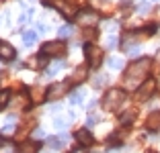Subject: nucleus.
Masks as SVG:
<instances>
[{
	"label": "nucleus",
	"instance_id": "26",
	"mask_svg": "<svg viewBox=\"0 0 160 153\" xmlns=\"http://www.w3.org/2000/svg\"><path fill=\"white\" fill-rule=\"evenodd\" d=\"M140 49H142L140 45H133V47H127V49H125V53H127L129 57H136L138 53H140Z\"/></svg>",
	"mask_w": 160,
	"mask_h": 153
},
{
	"label": "nucleus",
	"instance_id": "9",
	"mask_svg": "<svg viewBox=\"0 0 160 153\" xmlns=\"http://www.w3.org/2000/svg\"><path fill=\"white\" fill-rule=\"evenodd\" d=\"M76 141H80V145H84V147H90L94 145V135L88 129H80L76 131Z\"/></svg>",
	"mask_w": 160,
	"mask_h": 153
},
{
	"label": "nucleus",
	"instance_id": "17",
	"mask_svg": "<svg viewBox=\"0 0 160 153\" xmlns=\"http://www.w3.org/2000/svg\"><path fill=\"white\" fill-rule=\"evenodd\" d=\"M133 116H136V114H133L132 110H127V112H123V114L119 116V123H121L123 127H127V125H132V121H133Z\"/></svg>",
	"mask_w": 160,
	"mask_h": 153
},
{
	"label": "nucleus",
	"instance_id": "15",
	"mask_svg": "<svg viewBox=\"0 0 160 153\" xmlns=\"http://www.w3.org/2000/svg\"><path fill=\"white\" fill-rule=\"evenodd\" d=\"M10 98H12V92H10V90H0V110L8 106Z\"/></svg>",
	"mask_w": 160,
	"mask_h": 153
},
{
	"label": "nucleus",
	"instance_id": "31",
	"mask_svg": "<svg viewBox=\"0 0 160 153\" xmlns=\"http://www.w3.org/2000/svg\"><path fill=\"white\" fill-rule=\"evenodd\" d=\"M37 33H45V25H43V23L37 25Z\"/></svg>",
	"mask_w": 160,
	"mask_h": 153
},
{
	"label": "nucleus",
	"instance_id": "11",
	"mask_svg": "<svg viewBox=\"0 0 160 153\" xmlns=\"http://www.w3.org/2000/svg\"><path fill=\"white\" fill-rule=\"evenodd\" d=\"M84 98H86V94H84V90L82 88H76V90H72L70 92V96H68V100H70V104H82L84 102Z\"/></svg>",
	"mask_w": 160,
	"mask_h": 153
},
{
	"label": "nucleus",
	"instance_id": "29",
	"mask_svg": "<svg viewBox=\"0 0 160 153\" xmlns=\"http://www.w3.org/2000/svg\"><path fill=\"white\" fill-rule=\"evenodd\" d=\"M70 153H88V151H86V147H84V145H78V147H76V149H72Z\"/></svg>",
	"mask_w": 160,
	"mask_h": 153
},
{
	"label": "nucleus",
	"instance_id": "23",
	"mask_svg": "<svg viewBox=\"0 0 160 153\" xmlns=\"http://www.w3.org/2000/svg\"><path fill=\"white\" fill-rule=\"evenodd\" d=\"M156 31H158V25H156V23H152V25H148V27H144V33H146L148 37L156 35Z\"/></svg>",
	"mask_w": 160,
	"mask_h": 153
},
{
	"label": "nucleus",
	"instance_id": "4",
	"mask_svg": "<svg viewBox=\"0 0 160 153\" xmlns=\"http://www.w3.org/2000/svg\"><path fill=\"white\" fill-rule=\"evenodd\" d=\"M82 51H84V59H86V63H88L90 67H97V65L101 63V57H103V55H101L99 47L86 43V45H82Z\"/></svg>",
	"mask_w": 160,
	"mask_h": 153
},
{
	"label": "nucleus",
	"instance_id": "8",
	"mask_svg": "<svg viewBox=\"0 0 160 153\" xmlns=\"http://www.w3.org/2000/svg\"><path fill=\"white\" fill-rule=\"evenodd\" d=\"M17 57V49H14L10 43L0 41V59L2 61H12Z\"/></svg>",
	"mask_w": 160,
	"mask_h": 153
},
{
	"label": "nucleus",
	"instance_id": "16",
	"mask_svg": "<svg viewBox=\"0 0 160 153\" xmlns=\"http://www.w3.org/2000/svg\"><path fill=\"white\" fill-rule=\"evenodd\" d=\"M39 149V143H33V145H19L17 147V153H37Z\"/></svg>",
	"mask_w": 160,
	"mask_h": 153
},
{
	"label": "nucleus",
	"instance_id": "3",
	"mask_svg": "<svg viewBox=\"0 0 160 153\" xmlns=\"http://www.w3.org/2000/svg\"><path fill=\"white\" fill-rule=\"evenodd\" d=\"M41 53H45L47 57H58V59H62V57H64V53H66V45H64L62 41L45 43V45L41 47Z\"/></svg>",
	"mask_w": 160,
	"mask_h": 153
},
{
	"label": "nucleus",
	"instance_id": "7",
	"mask_svg": "<svg viewBox=\"0 0 160 153\" xmlns=\"http://www.w3.org/2000/svg\"><path fill=\"white\" fill-rule=\"evenodd\" d=\"M99 19L101 16L94 12V10H80L78 12V21L82 25H86V27H92L94 23H99Z\"/></svg>",
	"mask_w": 160,
	"mask_h": 153
},
{
	"label": "nucleus",
	"instance_id": "6",
	"mask_svg": "<svg viewBox=\"0 0 160 153\" xmlns=\"http://www.w3.org/2000/svg\"><path fill=\"white\" fill-rule=\"evenodd\" d=\"M68 86L64 82H58V84H49V88L45 90V98L47 100H56V98H60L62 94H66Z\"/></svg>",
	"mask_w": 160,
	"mask_h": 153
},
{
	"label": "nucleus",
	"instance_id": "32",
	"mask_svg": "<svg viewBox=\"0 0 160 153\" xmlns=\"http://www.w3.org/2000/svg\"><path fill=\"white\" fill-rule=\"evenodd\" d=\"M0 145H2V133H0Z\"/></svg>",
	"mask_w": 160,
	"mask_h": 153
},
{
	"label": "nucleus",
	"instance_id": "20",
	"mask_svg": "<svg viewBox=\"0 0 160 153\" xmlns=\"http://www.w3.org/2000/svg\"><path fill=\"white\" fill-rule=\"evenodd\" d=\"M109 67H111V70H121L123 67V59L121 57H111V59H109Z\"/></svg>",
	"mask_w": 160,
	"mask_h": 153
},
{
	"label": "nucleus",
	"instance_id": "19",
	"mask_svg": "<svg viewBox=\"0 0 160 153\" xmlns=\"http://www.w3.org/2000/svg\"><path fill=\"white\" fill-rule=\"evenodd\" d=\"M105 84H107V76L105 74H99V76L92 78V86L94 88H101V86H105Z\"/></svg>",
	"mask_w": 160,
	"mask_h": 153
},
{
	"label": "nucleus",
	"instance_id": "24",
	"mask_svg": "<svg viewBox=\"0 0 160 153\" xmlns=\"http://www.w3.org/2000/svg\"><path fill=\"white\" fill-rule=\"evenodd\" d=\"M117 43H119V39H117V37L109 35V37H107V45H105V47H107V49H113V47H117Z\"/></svg>",
	"mask_w": 160,
	"mask_h": 153
},
{
	"label": "nucleus",
	"instance_id": "13",
	"mask_svg": "<svg viewBox=\"0 0 160 153\" xmlns=\"http://www.w3.org/2000/svg\"><path fill=\"white\" fill-rule=\"evenodd\" d=\"M146 127L148 129H160V110H154V112H150L148 114V118H146Z\"/></svg>",
	"mask_w": 160,
	"mask_h": 153
},
{
	"label": "nucleus",
	"instance_id": "18",
	"mask_svg": "<svg viewBox=\"0 0 160 153\" xmlns=\"http://www.w3.org/2000/svg\"><path fill=\"white\" fill-rule=\"evenodd\" d=\"M72 27L70 25H62L60 29H58V35H60V39H66V37H72Z\"/></svg>",
	"mask_w": 160,
	"mask_h": 153
},
{
	"label": "nucleus",
	"instance_id": "10",
	"mask_svg": "<svg viewBox=\"0 0 160 153\" xmlns=\"http://www.w3.org/2000/svg\"><path fill=\"white\" fill-rule=\"evenodd\" d=\"M47 143H49V147L52 149H64L68 143V135H60V137H49L47 139Z\"/></svg>",
	"mask_w": 160,
	"mask_h": 153
},
{
	"label": "nucleus",
	"instance_id": "22",
	"mask_svg": "<svg viewBox=\"0 0 160 153\" xmlns=\"http://www.w3.org/2000/svg\"><path fill=\"white\" fill-rule=\"evenodd\" d=\"M14 121H17V116L10 114L8 118H6V125H4V129H2V131H4V133H10V131L14 129Z\"/></svg>",
	"mask_w": 160,
	"mask_h": 153
},
{
	"label": "nucleus",
	"instance_id": "5",
	"mask_svg": "<svg viewBox=\"0 0 160 153\" xmlns=\"http://www.w3.org/2000/svg\"><path fill=\"white\" fill-rule=\"evenodd\" d=\"M154 92H156V80L148 78V80H144L142 86L136 90V98H138V100H148Z\"/></svg>",
	"mask_w": 160,
	"mask_h": 153
},
{
	"label": "nucleus",
	"instance_id": "34",
	"mask_svg": "<svg viewBox=\"0 0 160 153\" xmlns=\"http://www.w3.org/2000/svg\"><path fill=\"white\" fill-rule=\"evenodd\" d=\"M0 80H2V74H0Z\"/></svg>",
	"mask_w": 160,
	"mask_h": 153
},
{
	"label": "nucleus",
	"instance_id": "33",
	"mask_svg": "<svg viewBox=\"0 0 160 153\" xmlns=\"http://www.w3.org/2000/svg\"><path fill=\"white\" fill-rule=\"evenodd\" d=\"M148 153H156V151H148Z\"/></svg>",
	"mask_w": 160,
	"mask_h": 153
},
{
	"label": "nucleus",
	"instance_id": "25",
	"mask_svg": "<svg viewBox=\"0 0 160 153\" xmlns=\"http://www.w3.org/2000/svg\"><path fill=\"white\" fill-rule=\"evenodd\" d=\"M31 16H33V8H27V10H25L23 14H21V19H19V23H27V21L31 19Z\"/></svg>",
	"mask_w": 160,
	"mask_h": 153
},
{
	"label": "nucleus",
	"instance_id": "14",
	"mask_svg": "<svg viewBox=\"0 0 160 153\" xmlns=\"http://www.w3.org/2000/svg\"><path fill=\"white\" fill-rule=\"evenodd\" d=\"M35 41H37V33H35L33 29H31V31H23V43L27 47H31Z\"/></svg>",
	"mask_w": 160,
	"mask_h": 153
},
{
	"label": "nucleus",
	"instance_id": "2",
	"mask_svg": "<svg viewBox=\"0 0 160 153\" xmlns=\"http://www.w3.org/2000/svg\"><path fill=\"white\" fill-rule=\"evenodd\" d=\"M125 98H127L125 90H121V88H111V90H109V92L103 96V100H101V106H103L105 110H117L123 102H125Z\"/></svg>",
	"mask_w": 160,
	"mask_h": 153
},
{
	"label": "nucleus",
	"instance_id": "27",
	"mask_svg": "<svg viewBox=\"0 0 160 153\" xmlns=\"http://www.w3.org/2000/svg\"><path fill=\"white\" fill-rule=\"evenodd\" d=\"M53 125H56V127H58L60 131L68 129V121H66V118H56V121H53Z\"/></svg>",
	"mask_w": 160,
	"mask_h": 153
},
{
	"label": "nucleus",
	"instance_id": "28",
	"mask_svg": "<svg viewBox=\"0 0 160 153\" xmlns=\"http://www.w3.org/2000/svg\"><path fill=\"white\" fill-rule=\"evenodd\" d=\"M31 137H35V139H39V137H43V129H39V127H37V129H35L33 133H31Z\"/></svg>",
	"mask_w": 160,
	"mask_h": 153
},
{
	"label": "nucleus",
	"instance_id": "1",
	"mask_svg": "<svg viewBox=\"0 0 160 153\" xmlns=\"http://www.w3.org/2000/svg\"><path fill=\"white\" fill-rule=\"evenodd\" d=\"M150 63H152L150 57H142V59L133 61V63L127 67V72H125V82L129 84V86H136V84H140L142 80L148 76Z\"/></svg>",
	"mask_w": 160,
	"mask_h": 153
},
{
	"label": "nucleus",
	"instance_id": "21",
	"mask_svg": "<svg viewBox=\"0 0 160 153\" xmlns=\"http://www.w3.org/2000/svg\"><path fill=\"white\" fill-rule=\"evenodd\" d=\"M94 35H97V31H94V27H86V29H82V37H84L86 41H90V39H94Z\"/></svg>",
	"mask_w": 160,
	"mask_h": 153
},
{
	"label": "nucleus",
	"instance_id": "30",
	"mask_svg": "<svg viewBox=\"0 0 160 153\" xmlns=\"http://www.w3.org/2000/svg\"><path fill=\"white\" fill-rule=\"evenodd\" d=\"M60 110H62V106H60V104H53V106L49 108V112H53V114H58Z\"/></svg>",
	"mask_w": 160,
	"mask_h": 153
},
{
	"label": "nucleus",
	"instance_id": "12",
	"mask_svg": "<svg viewBox=\"0 0 160 153\" xmlns=\"http://www.w3.org/2000/svg\"><path fill=\"white\" fill-rule=\"evenodd\" d=\"M64 67H66V63H64L62 59H58V61H53L52 65H47L45 76H47V78H53V76H56V74H60V72L64 70Z\"/></svg>",
	"mask_w": 160,
	"mask_h": 153
}]
</instances>
